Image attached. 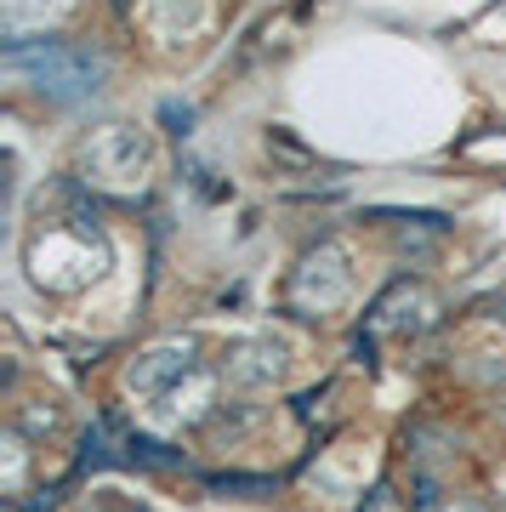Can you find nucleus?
Instances as JSON below:
<instances>
[{
  "label": "nucleus",
  "mask_w": 506,
  "mask_h": 512,
  "mask_svg": "<svg viewBox=\"0 0 506 512\" xmlns=\"http://www.w3.org/2000/svg\"><path fill=\"white\" fill-rule=\"evenodd\" d=\"M86 165L103 177V183H143V171H148V148L137 143V131L126 126H109V131H97L86 148Z\"/></svg>",
  "instance_id": "2"
},
{
  "label": "nucleus",
  "mask_w": 506,
  "mask_h": 512,
  "mask_svg": "<svg viewBox=\"0 0 506 512\" xmlns=\"http://www.w3.org/2000/svg\"><path fill=\"white\" fill-rule=\"evenodd\" d=\"M6 63L18 74H29L40 92L52 97H91L97 92V80H103V63L86 52H74V46H63V40H12L6 46Z\"/></svg>",
  "instance_id": "1"
},
{
  "label": "nucleus",
  "mask_w": 506,
  "mask_h": 512,
  "mask_svg": "<svg viewBox=\"0 0 506 512\" xmlns=\"http://www.w3.org/2000/svg\"><path fill=\"white\" fill-rule=\"evenodd\" d=\"M279 370H285V348L279 342H256V365H228V376L234 382H268Z\"/></svg>",
  "instance_id": "3"
}]
</instances>
